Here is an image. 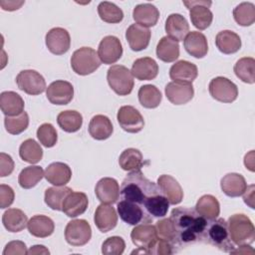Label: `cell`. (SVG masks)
I'll use <instances>...</instances> for the list:
<instances>
[{"instance_id":"6da1fadb","label":"cell","mask_w":255,"mask_h":255,"mask_svg":"<svg viewBox=\"0 0 255 255\" xmlns=\"http://www.w3.org/2000/svg\"><path fill=\"white\" fill-rule=\"evenodd\" d=\"M169 218L176 230L179 247L202 242L207 220L195 209L176 207L171 211Z\"/></svg>"},{"instance_id":"7a4b0ae2","label":"cell","mask_w":255,"mask_h":255,"mask_svg":"<svg viewBox=\"0 0 255 255\" xmlns=\"http://www.w3.org/2000/svg\"><path fill=\"white\" fill-rule=\"evenodd\" d=\"M160 193L158 185L146 178L140 170L130 171L123 180L120 188L122 199L135 202L143 208L150 197Z\"/></svg>"},{"instance_id":"3957f363","label":"cell","mask_w":255,"mask_h":255,"mask_svg":"<svg viewBox=\"0 0 255 255\" xmlns=\"http://www.w3.org/2000/svg\"><path fill=\"white\" fill-rule=\"evenodd\" d=\"M202 242L216 247L226 253H230L235 248V244L230 238L228 224L223 218H216L207 221Z\"/></svg>"},{"instance_id":"277c9868","label":"cell","mask_w":255,"mask_h":255,"mask_svg":"<svg viewBox=\"0 0 255 255\" xmlns=\"http://www.w3.org/2000/svg\"><path fill=\"white\" fill-rule=\"evenodd\" d=\"M228 229L235 245H250L255 239V228L250 218L243 213H236L229 217Z\"/></svg>"},{"instance_id":"5b68a950","label":"cell","mask_w":255,"mask_h":255,"mask_svg":"<svg viewBox=\"0 0 255 255\" xmlns=\"http://www.w3.org/2000/svg\"><path fill=\"white\" fill-rule=\"evenodd\" d=\"M101 63L98 52L90 47H82L76 50L71 57V67L80 76L94 73L101 66Z\"/></svg>"},{"instance_id":"8992f818","label":"cell","mask_w":255,"mask_h":255,"mask_svg":"<svg viewBox=\"0 0 255 255\" xmlns=\"http://www.w3.org/2000/svg\"><path fill=\"white\" fill-rule=\"evenodd\" d=\"M107 81L110 88L119 96H128L134 85L131 72L123 65H113L107 72Z\"/></svg>"},{"instance_id":"52a82bcc","label":"cell","mask_w":255,"mask_h":255,"mask_svg":"<svg viewBox=\"0 0 255 255\" xmlns=\"http://www.w3.org/2000/svg\"><path fill=\"white\" fill-rule=\"evenodd\" d=\"M117 208L121 219L128 225L135 226L143 223H151L153 220L145 209L135 202L123 199L118 202Z\"/></svg>"},{"instance_id":"ba28073f","label":"cell","mask_w":255,"mask_h":255,"mask_svg":"<svg viewBox=\"0 0 255 255\" xmlns=\"http://www.w3.org/2000/svg\"><path fill=\"white\" fill-rule=\"evenodd\" d=\"M208 91L210 96L220 103L230 104L238 97L237 86L225 77H216L212 79L208 85Z\"/></svg>"},{"instance_id":"9c48e42d","label":"cell","mask_w":255,"mask_h":255,"mask_svg":"<svg viewBox=\"0 0 255 255\" xmlns=\"http://www.w3.org/2000/svg\"><path fill=\"white\" fill-rule=\"evenodd\" d=\"M92 237V228L85 219H74L68 222L65 228V239L72 246H84Z\"/></svg>"},{"instance_id":"30bf717a","label":"cell","mask_w":255,"mask_h":255,"mask_svg":"<svg viewBox=\"0 0 255 255\" xmlns=\"http://www.w3.org/2000/svg\"><path fill=\"white\" fill-rule=\"evenodd\" d=\"M183 4L189 10V17L195 28L205 30L211 25L213 20V14L209 9L211 1H183Z\"/></svg>"},{"instance_id":"8fae6325","label":"cell","mask_w":255,"mask_h":255,"mask_svg":"<svg viewBox=\"0 0 255 255\" xmlns=\"http://www.w3.org/2000/svg\"><path fill=\"white\" fill-rule=\"evenodd\" d=\"M18 88L31 96L42 94L46 90L44 77L35 70H23L16 77Z\"/></svg>"},{"instance_id":"7c38bea8","label":"cell","mask_w":255,"mask_h":255,"mask_svg":"<svg viewBox=\"0 0 255 255\" xmlns=\"http://www.w3.org/2000/svg\"><path fill=\"white\" fill-rule=\"evenodd\" d=\"M121 128L129 133L139 132L144 127V120L141 114L131 106H123L117 115Z\"/></svg>"},{"instance_id":"4fadbf2b","label":"cell","mask_w":255,"mask_h":255,"mask_svg":"<svg viewBox=\"0 0 255 255\" xmlns=\"http://www.w3.org/2000/svg\"><path fill=\"white\" fill-rule=\"evenodd\" d=\"M98 55L104 64L112 65L118 62L123 55V46L120 39L112 35L104 37L99 44Z\"/></svg>"},{"instance_id":"5bb4252c","label":"cell","mask_w":255,"mask_h":255,"mask_svg":"<svg viewBox=\"0 0 255 255\" xmlns=\"http://www.w3.org/2000/svg\"><path fill=\"white\" fill-rule=\"evenodd\" d=\"M46 96L51 104L65 106L68 105L74 98V87L67 81L58 80L48 86Z\"/></svg>"},{"instance_id":"9a60e30c","label":"cell","mask_w":255,"mask_h":255,"mask_svg":"<svg viewBox=\"0 0 255 255\" xmlns=\"http://www.w3.org/2000/svg\"><path fill=\"white\" fill-rule=\"evenodd\" d=\"M45 43L48 50L52 54L63 55L70 49L71 37L66 29L55 27L49 30V32L46 34Z\"/></svg>"},{"instance_id":"2e32d148","label":"cell","mask_w":255,"mask_h":255,"mask_svg":"<svg viewBox=\"0 0 255 255\" xmlns=\"http://www.w3.org/2000/svg\"><path fill=\"white\" fill-rule=\"evenodd\" d=\"M130 238L137 248L144 249L149 254V250L157 239L155 226L151 223L135 225L130 232Z\"/></svg>"},{"instance_id":"e0dca14e","label":"cell","mask_w":255,"mask_h":255,"mask_svg":"<svg viewBox=\"0 0 255 255\" xmlns=\"http://www.w3.org/2000/svg\"><path fill=\"white\" fill-rule=\"evenodd\" d=\"M167 100L175 105H185L190 102L194 96V89L192 84H183L176 82H169L164 88Z\"/></svg>"},{"instance_id":"ac0fdd59","label":"cell","mask_w":255,"mask_h":255,"mask_svg":"<svg viewBox=\"0 0 255 255\" xmlns=\"http://www.w3.org/2000/svg\"><path fill=\"white\" fill-rule=\"evenodd\" d=\"M97 198L102 203H116L120 197V185L113 177L101 178L95 187Z\"/></svg>"},{"instance_id":"d6986e66","label":"cell","mask_w":255,"mask_h":255,"mask_svg":"<svg viewBox=\"0 0 255 255\" xmlns=\"http://www.w3.org/2000/svg\"><path fill=\"white\" fill-rule=\"evenodd\" d=\"M94 221L97 228L103 232H109L113 230L118 223V214L116 209L107 203H101L95 212Z\"/></svg>"},{"instance_id":"ffe728a7","label":"cell","mask_w":255,"mask_h":255,"mask_svg":"<svg viewBox=\"0 0 255 255\" xmlns=\"http://www.w3.org/2000/svg\"><path fill=\"white\" fill-rule=\"evenodd\" d=\"M150 36V30L138 24H131L126 32V39L129 48L135 52H139L147 48Z\"/></svg>"},{"instance_id":"44dd1931","label":"cell","mask_w":255,"mask_h":255,"mask_svg":"<svg viewBox=\"0 0 255 255\" xmlns=\"http://www.w3.org/2000/svg\"><path fill=\"white\" fill-rule=\"evenodd\" d=\"M197 76L198 70L196 65L188 61H177L169 69V77L172 80V82L192 84V82L197 78Z\"/></svg>"},{"instance_id":"7402d4cb","label":"cell","mask_w":255,"mask_h":255,"mask_svg":"<svg viewBox=\"0 0 255 255\" xmlns=\"http://www.w3.org/2000/svg\"><path fill=\"white\" fill-rule=\"evenodd\" d=\"M157 185L169 204L175 205L183 199V190L178 181L168 174H162L157 178Z\"/></svg>"},{"instance_id":"603a6c76","label":"cell","mask_w":255,"mask_h":255,"mask_svg":"<svg viewBox=\"0 0 255 255\" xmlns=\"http://www.w3.org/2000/svg\"><path fill=\"white\" fill-rule=\"evenodd\" d=\"M89 205V199L86 193L80 191H71L65 198L62 211L68 217H77L83 214Z\"/></svg>"},{"instance_id":"cb8c5ba5","label":"cell","mask_w":255,"mask_h":255,"mask_svg":"<svg viewBox=\"0 0 255 255\" xmlns=\"http://www.w3.org/2000/svg\"><path fill=\"white\" fill-rule=\"evenodd\" d=\"M44 177L55 186H64L71 180L72 169L64 162H52L46 167Z\"/></svg>"},{"instance_id":"d4e9b609","label":"cell","mask_w":255,"mask_h":255,"mask_svg":"<svg viewBox=\"0 0 255 255\" xmlns=\"http://www.w3.org/2000/svg\"><path fill=\"white\" fill-rule=\"evenodd\" d=\"M183 46L189 55L197 59L205 57L208 52L207 39L204 34L198 31L189 32L183 40Z\"/></svg>"},{"instance_id":"484cf974","label":"cell","mask_w":255,"mask_h":255,"mask_svg":"<svg viewBox=\"0 0 255 255\" xmlns=\"http://www.w3.org/2000/svg\"><path fill=\"white\" fill-rule=\"evenodd\" d=\"M133 77L139 81H150L156 78L158 74V65L150 57L136 59L130 70Z\"/></svg>"},{"instance_id":"4316f807","label":"cell","mask_w":255,"mask_h":255,"mask_svg":"<svg viewBox=\"0 0 255 255\" xmlns=\"http://www.w3.org/2000/svg\"><path fill=\"white\" fill-rule=\"evenodd\" d=\"M164 29L168 37L179 42L183 41L189 33V24L182 15L173 13L167 17Z\"/></svg>"},{"instance_id":"83f0119b","label":"cell","mask_w":255,"mask_h":255,"mask_svg":"<svg viewBox=\"0 0 255 255\" xmlns=\"http://www.w3.org/2000/svg\"><path fill=\"white\" fill-rule=\"evenodd\" d=\"M220 187L223 193L227 196L239 197L246 190L247 183L243 175L236 172H230L221 178Z\"/></svg>"},{"instance_id":"f1b7e54d","label":"cell","mask_w":255,"mask_h":255,"mask_svg":"<svg viewBox=\"0 0 255 255\" xmlns=\"http://www.w3.org/2000/svg\"><path fill=\"white\" fill-rule=\"evenodd\" d=\"M132 18L136 24L145 28L153 27L159 18L158 9L150 3L138 4L133 8Z\"/></svg>"},{"instance_id":"f546056e","label":"cell","mask_w":255,"mask_h":255,"mask_svg":"<svg viewBox=\"0 0 255 255\" xmlns=\"http://www.w3.org/2000/svg\"><path fill=\"white\" fill-rule=\"evenodd\" d=\"M24 100L22 97L12 91L2 92L0 95V108L2 113L8 117H14L24 112Z\"/></svg>"},{"instance_id":"4dcf8cb0","label":"cell","mask_w":255,"mask_h":255,"mask_svg":"<svg viewBox=\"0 0 255 255\" xmlns=\"http://www.w3.org/2000/svg\"><path fill=\"white\" fill-rule=\"evenodd\" d=\"M114 131L111 120L104 115L94 116L89 124V133L97 140H105L109 138Z\"/></svg>"},{"instance_id":"1f68e13d","label":"cell","mask_w":255,"mask_h":255,"mask_svg":"<svg viewBox=\"0 0 255 255\" xmlns=\"http://www.w3.org/2000/svg\"><path fill=\"white\" fill-rule=\"evenodd\" d=\"M215 45L221 53L230 55L240 50L241 39L235 32L231 30H223L216 35Z\"/></svg>"},{"instance_id":"d6a6232c","label":"cell","mask_w":255,"mask_h":255,"mask_svg":"<svg viewBox=\"0 0 255 255\" xmlns=\"http://www.w3.org/2000/svg\"><path fill=\"white\" fill-rule=\"evenodd\" d=\"M31 235L38 238H46L53 234L55 230L54 221L46 215H34L30 218L27 225Z\"/></svg>"},{"instance_id":"836d02e7","label":"cell","mask_w":255,"mask_h":255,"mask_svg":"<svg viewBox=\"0 0 255 255\" xmlns=\"http://www.w3.org/2000/svg\"><path fill=\"white\" fill-rule=\"evenodd\" d=\"M2 223L9 232H20L28 225L27 215L18 208H9L2 215Z\"/></svg>"},{"instance_id":"e575fe53","label":"cell","mask_w":255,"mask_h":255,"mask_svg":"<svg viewBox=\"0 0 255 255\" xmlns=\"http://www.w3.org/2000/svg\"><path fill=\"white\" fill-rule=\"evenodd\" d=\"M156 57L165 63H171L179 57V44L168 36L162 37L156 46Z\"/></svg>"},{"instance_id":"d590c367","label":"cell","mask_w":255,"mask_h":255,"mask_svg":"<svg viewBox=\"0 0 255 255\" xmlns=\"http://www.w3.org/2000/svg\"><path fill=\"white\" fill-rule=\"evenodd\" d=\"M194 209L209 221L218 217L220 213V204L216 197L211 194H205L197 200Z\"/></svg>"},{"instance_id":"8d00e7d4","label":"cell","mask_w":255,"mask_h":255,"mask_svg":"<svg viewBox=\"0 0 255 255\" xmlns=\"http://www.w3.org/2000/svg\"><path fill=\"white\" fill-rule=\"evenodd\" d=\"M119 164L121 168L126 171L140 170L143 165L142 154L136 148H127L121 153L119 158Z\"/></svg>"},{"instance_id":"74e56055","label":"cell","mask_w":255,"mask_h":255,"mask_svg":"<svg viewBox=\"0 0 255 255\" xmlns=\"http://www.w3.org/2000/svg\"><path fill=\"white\" fill-rule=\"evenodd\" d=\"M57 123L59 127L66 132H76L83 125L82 115L73 110H67L61 112L57 117Z\"/></svg>"},{"instance_id":"f35d334b","label":"cell","mask_w":255,"mask_h":255,"mask_svg":"<svg viewBox=\"0 0 255 255\" xmlns=\"http://www.w3.org/2000/svg\"><path fill=\"white\" fill-rule=\"evenodd\" d=\"M72 191L68 186H53L45 190L44 200L45 203L53 210L62 211L63 203L66 196Z\"/></svg>"},{"instance_id":"ab89813d","label":"cell","mask_w":255,"mask_h":255,"mask_svg":"<svg viewBox=\"0 0 255 255\" xmlns=\"http://www.w3.org/2000/svg\"><path fill=\"white\" fill-rule=\"evenodd\" d=\"M137 96L139 104L145 109L157 108L162 99L160 91L154 85L141 86L138 90Z\"/></svg>"},{"instance_id":"60d3db41","label":"cell","mask_w":255,"mask_h":255,"mask_svg":"<svg viewBox=\"0 0 255 255\" xmlns=\"http://www.w3.org/2000/svg\"><path fill=\"white\" fill-rule=\"evenodd\" d=\"M234 73L236 77L246 84H254L255 82V60L251 57H243L234 65Z\"/></svg>"},{"instance_id":"b9f144b4","label":"cell","mask_w":255,"mask_h":255,"mask_svg":"<svg viewBox=\"0 0 255 255\" xmlns=\"http://www.w3.org/2000/svg\"><path fill=\"white\" fill-rule=\"evenodd\" d=\"M19 155L22 160L34 164L42 159L43 149L36 140L33 138H28L21 143L19 147Z\"/></svg>"},{"instance_id":"7bdbcfd3","label":"cell","mask_w":255,"mask_h":255,"mask_svg":"<svg viewBox=\"0 0 255 255\" xmlns=\"http://www.w3.org/2000/svg\"><path fill=\"white\" fill-rule=\"evenodd\" d=\"M45 171L41 166L30 165L21 170L18 176L19 185L24 189H30L44 177Z\"/></svg>"},{"instance_id":"ee69618b","label":"cell","mask_w":255,"mask_h":255,"mask_svg":"<svg viewBox=\"0 0 255 255\" xmlns=\"http://www.w3.org/2000/svg\"><path fill=\"white\" fill-rule=\"evenodd\" d=\"M98 14L100 18L110 24L120 23L124 19L123 10L113 2L103 1L98 5Z\"/></svg>"},{"instance_id":"f6af8a7d","label":"cell","mask_w":255,"mask_h":255,"mask_svg":"<svg viewBox=\"0 0 255 255\" xmlns=\"http://www.w3.org/2000/svg\"><path fill=\"white\" fill-rule=\"evenodd\" d=\"M235 22L243 27L251 26L255 22V6L251 2H242L233 10Z\"/></svg>"},{"instance_id":"bcb514c9","label":"cell","mask_w":255,"mask_h":255,"mask_svg":"<svg viewBox=\"0 0 255 255\" xmlns=\"http://www.w3.org/2000/svg\"><path fill=\"white\" fill-rule=\"evenodd\" d=\"M169 202L166 197L160 193L150 197L144 204L145 211L152 217H164L168 211Z\"/></svg>"},{"instance_id":"7dc6e473","label":"cell","mask_w":255,"mask_h":255,"mask_svg":"<svg viewBox=\"0 0 255 255\" xmlns=\"http://www.w3.org/2000/svg\"><path fill=\"white\" fill-rule=\"evenodd\" d=\"M4 126L6 130L11 134H19L26 130L29 126V116L26 112L14 117L5 116Z\"/></svg>"},{"instance_id":"c3c4849f","label":"cell","mask_w":255,"mask_h":255,"mask_svg":"<svg viewBox=\"0 0 255 255\" xmlns=\"http://www.w3.org/2000/svg\"><path fill=\"white\" fill-rule=\"evenodd\" d=\"M154 226H155L157 238L169 241L172 244H174L175 246L179 247L178 242H177L176 230H175L170 218H163L161 220H158Z\"/></svg>"},{"instance_id":"681fc988","label":"cell","mask_w":255,"mask_h":255,"mask_svg":"<svg viewBox=\"0 0 255 255\" xmlns=\"http://www.w3.org/2000/svg\"><path fill=\"white\" fill-rule=\"evenodd\" d=\"M37 137L42 145L45 147H53L58 140L57 130L53 125L45 123L37 129Z\"/></svg>"},{"instance_id":"f907efd6","label":"cell","mask_w":255,"mask_h":255,"mask_svg":"<svg viewBox=\"0 0 255 255\" xmlns=\"http://www.w3.org/2000/svg\"><path fill=\"white\" fill-rule=\"evenodd\" d=\"M126 248L125 240L120 236L107 238L102 244V253L105 255H121Z\"/></svg>"},{"instance_id":"816d5d0a","label":"cell","mask_w":255,"mask_h":255,"mask_svg":"<svg viewBox=\"0 0 255 255\" xmlns=\"http://www.w3.org/2000/svg\"><path fill=\"white\" fill-rule=\"evenodd\" d=\"M175 247L177 246H175L171 242L157 238L154 244L152 245L151 249L149 250V254H157V255L172 254L176 251Z\"/></svg>"},{"instance_id":"f5cc1de1","label":"cell","mask_w":255,"mask_h":255,"mask_svg":"<svg viewBox=\"0 0 255 255\" xmlns=\"http://www.w3.org/2000/svg\"><path fill=\"white\" fill-rule=\"evenodd\" d=\"M28 254L26 244L19 240H14L6 244L3 255H25Z\"/></svg>"},{"instance_id":"db71d44e","label":"cell","mask_w":255,"mask_h":255,"mask_svg":"<svg viewBox=\"0 0 255 255\" xmlns=\"http://www.w3.org/2000/svg\"><path fill=\"white\" fill-rule=\"evenodd\" d=\"M15 198L14 190L11 186L6 184L0 185V207L2 209L9 207L13 202Z\"/></svg>"},{"instance_id":"11a10c76","label":"cell","mask_w":255,"mask_h":255,"mask_svg":"<svg viewBox=\"0 0 255 255\" xmlns=\"http://www.w3.org/2000/svg\"><path fill=\"white\" fill-rule=\"evenodd\" d=\"M14 170V161L12 157L4 152L0 153V176L10 175Z\"/></svg>"},{"instance_id":"9f6ffc18","label":"cell","mask_w":255,"mask_h":255,"mask_svg":"<svg viewBox=\"0 0 255 255\" xmlns=\"http://www.w3.org/2000/svg\"><path fill=\"white\" fill-rule=\"evenodd\" d=\"M242 195L244 202L251 208H254V185L251 184L250 186H247L246 190Z\"/></svg>"},{"instance_id":"6f0895ef","label":"cell","mask_w":255,"mask_h":255,"mask_svg":"<svg viewBox=\"0 0 255 255\" xmlns=\"http://www.w3.org/2000/svg\"><path fill=\"white\" fill-rule=\"evenodd\" d=\"M25 1H0V6L3 10L6 11H15L18 10Z\"/></svg>"},{"instance_id":"680465c9","label":"cell","mask_w":255,"mask_h":255,"mask_svg":"<svg viewBox=\"0 0 255 255\" xmlns=\"http://www.w3.org/2000/svg\"><path fill=\"white\" fill-rule=\"evenodd\" d=\"M231 254H253L254 249L251 248L249 245H240L239 248H234L231 252Z\"/></svg>"},{"instance_id":"91938a15","label":"cell","mask_w":255,"mask_h":255,"mask_svg":"<svg viewBox=\"0 0 255 255\" xmlns=\"http://www.w3.org/2000/svg\"><path fill=\"white\" fill-rule=\"evenodd\" d=\"M244 164L246 168L251 171H254V150H251L248 154L244 157Z\"/></svg>"},{"instance_id":"94428289","label":"cell","mask_w":255,"mask_h":255,"mask_svg":"<svg viewBox=\"0 0 255 255\" xmlns=\"http://www.w3.org/2000/svg\"><path fill=\"white\" fill-rule=\"evenodd\" d=\"M28 254H50V251L43 245H34L28 250Z\"/></svg>"}]
</instances>
